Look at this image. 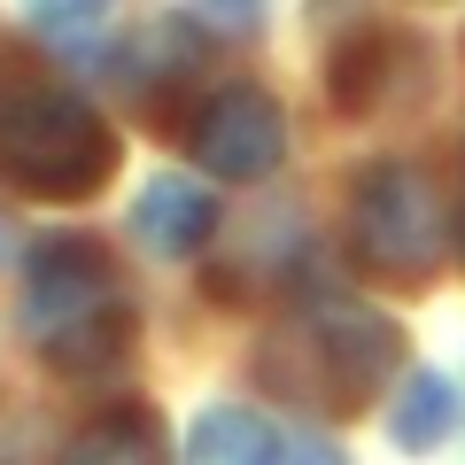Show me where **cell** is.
Segmentation results:
<instances>
[{
  "label": "cell",
  "instance_id": "cell-1",
  "mask_svg": "<svg viewBox=\"0 0 465 465\" xmlns=\"http://www.w3.org/2000/svg\"><path fill=\"white\" fill-rule=\"evenodd\" d=\"M24 333L63 372H116L133 349V302L94 241H39L24 256Z\"/></svg>",
  "mask_w": 465,
  "mask_h": 465
},
{
  "label": "cell",
  "instance_id": "cell-2",
  "mask_svg": "<svg viewBox=\"0 0 465 465\" xmlns=\"http://www.w3.org/2000/svg\"><path fill=\"white\" fill-rule=\"evenodd\" d=\"M116 171V140L70 85L47 78H0V179H16L24 194H94Z\"/></svg>",
  "mask_w": 465,
  "mask_h": 465
},
{
  "label": "cell",
  "instance_id": "cell-3",
  "mask_svg": "<svg viewBox=\"0 0 465 465\" xmlns=\"http://www.w3.org/2000/svg\"><path fill=\"white\" fill-rule=\"evenodd\" d=\"M264 365L287 396L357 411L388 381V365H396V326L381 311H365V302H349V295H311L295 326H280Z\"/></svg>",
  "mask_w": 465,
  "mask_h": 465
},
{
  "label": "cell",
  "instance_id": "cell-4",
  "mask_svg": "<svg viewBox=\"0 0 465 465\" xmlns=\"http://www.w3.org/2000/svg\"><path fill=\"white\" fill-rule=\"evenodd\" d=\"M349 241L388 280H427L442 264V249H450L434 179L419 163H372L357 179V202H349Z\"/></svg>",
  "mask_w": 465,
  "mask_h": 465
},
{
  "label": "cell",
  "instance_id": "cell-5",
  "mask_svg": "<svg viewBox=\"0 0 465 465\" xmlns=\"http://www.w3.org/2000/svg\"><path fill=\"white\" fill-rule=\"evenodd\" d=\"M287 148V124H280V101L264 85H225V94L202 101L194 116V155L217 171V179H264Z\"/></svg>",
  "mask_w": 465,
  "mask_h": 465
},
{
  "label": "cell",
  "instance_id": "cell-6",
  "mask_svg": "<svg viewBox=\"0 0 465 465\" xmlns=\"http://www.w3.org/2000/svg\"><path fill=\"white\" fill-rule=\"evenodd\" d=\"M210 194H202L194 179H179V171H163V179H148L140 186V202H133V232L148 241L155 256H194L202 241H210Z\"/></svg>",
  "mask_w": 465,
  "mask_h": 465
},
{
  "label": "cell",
  "instance_id": "cell-7",
  "mask_svg": "<svg viewBox=\"0 0 465 465\" xmlns=\"http://www.w3.org/2000/svg\"><path fill=\"white\" fill-rule=\"evenodd\" d=\"M287 434L249 403H210L186 434V465H280Z\"/></svg>",
  "mask_w": 465,
  "mask_h": 465
},
{
  "label": "cell",
  "instance_id": "cell-8",
  "mask_svg": "<svg viewBox=\"0 0 465 465\" xmlns=\"http://www.w3.org/2000/svg\"><path fill=\"white\" fill-rule=\"evenodd\" d=\"M63 465H163V434L148 411H101L70 434Z\"/></svg>",
  "mask_w": 465,
  "mask_h": 465
},
{
  "label": "cell",
  "instance_id": "cell-9",
  "mask_svg": "<svg viewBox=\"0 0 465 465\" xmlns=\"http://www.w3.org/2000/svg\"><path fill=\"white\" fill-rule=\"evenodd\" d=\"M450 381L442 372H411V388H403V403H396V442L403 450H434L450 434Z\"/></svg>",
  "mask_w": 465,
  "mask_h": 465
},
{
  "label": "cell",
  "instance_id": "cell-10",
  "mask_svg": "<svg viewBox=\"0 0 465 465\" xmlns=\"http://www.w3.org/2000/svg\"><path fill=\"white\" fill-rule=\"evenodd\" d=\"M24 8H32V24H39L47 47L85 54V63L101 54V16H109V0H24Z\"/></svg>",
  "mask_w": 465,
  "mask_h": 465
},
{
  "label": "cell",
  "instance_id": "cell-11",
  "mask_svg": "<svg viewBox=\"0 0 465 465\" xmlns=\"http://www.w3.org/2000/svg\"><path fill=\"white\" fill-rule=\"evenodd\" d=\"M186 63H194V39H186V24H155L148 47L133 54V94L148 85V94H163V78H186Z\"/></svg>",
  "mask_w": 465,
  "mask_h": 465
},
{
  "label": "cell",
  "instance_id": "cell-12",
  "mask_svg": "<svg viewBox=\"0 0 465 465\" xmlns=\"http://www.w3.org/2000/svg\"><path fill=\"white\" fill-rule=\"evenodd\" d=\"M0 465H32V419L16 403H0Z\"/></svg>",
  "mask_w": 465,
  "mask_h": 465
},
{
  "label": "cell",
  "instance_id": "cell-13",
  "mask_svg": "<svg viewBox=\"0 0 465 465\" xmlns=\"http://www.w3.org/2000/svg\"><path fill=\"white\" fill-rule=\"evenodd\" d=\"M194 8L217 32H256V16H264V0H194Z\"/></svg>",
  "mask_w": 465,
  "mask_h": 465
},
{
  "label": "cell",
  "instance_id": "cell-14",
  "mask_svg": "<svg viewBox=\"0 0 465 465\" xmlns=\"http://www.w3.org/2000/svg\"><path fill=\"white\" fill-rule=\"evenodd\" d=\"M280 465H341V450H333L326 434H295V442L280 450Z\"/></svg>",
  "mask_w": 465,
  "mask_h": 465
},
{
  "label": "cell",
  "instance_id": "cell-15",
  "mask_svg": "<svg viewBox=\"0 0 465 465\" xmlns=\"http://www.w3.org/2000/svg\"><path fill=\"white\" fill-rule=\"evenodd\" d=\"M0 256H8V225H0Z\"/></svg>",
  "mask_w": 465,
  "mask_h": 465
}]
</instances>
